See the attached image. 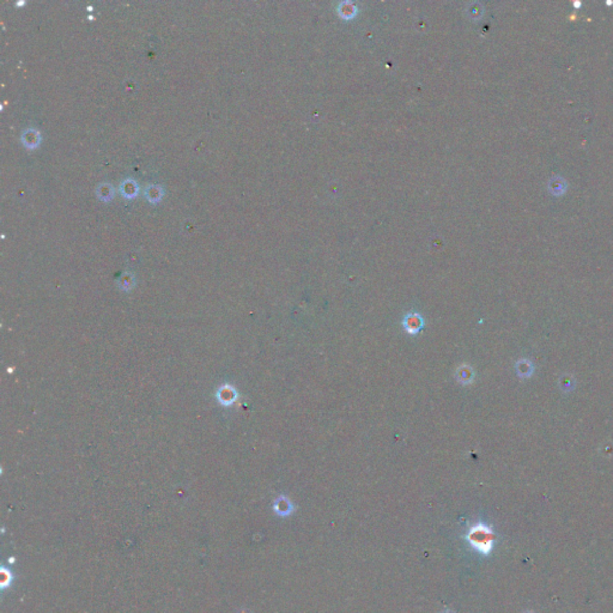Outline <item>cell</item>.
I'll return each mask as SVG.
<instances>
[{
  "label": "cell",
  "instance_id": "obj_2",
  "mask_svg": "<svg viewBox=\"0 0 613 613\" xmlns=\"http://www.w3.org/2000/svg\"><path fill=\"white\" fill-rule=\"evenodd\" d=\"M402 325L408 334H417L424 327V319L419 313H410L404 317Z\"/></svg>",
  "mask_w": 613,
  "mask_h": 613
},
{
  "label": "cell",
  "instance_id": "obj_6",
  "mask_svg": "<svg viewBox=\"0 0 613 613\" xmlns=\"http://www.w3.org/2000/svg\"><path fill=\"white\" fill-rule=\"evenodd\" d=\"M273 509L276 511L277 514L280 516H287L290 515L291 513H293L294 510V506L293 503H291V501L287 499L285 496H280L274 501L273 504Z\"/></svg>",
  "mask_w": 613,
  "mask_h": 613
},
{
  "label": "cell",
  "instance_id": "obj_4",
  "mask_svg": "<svg viewBox=\"0 0 613 613\" xmlns=\"http://www.w3.org/2000/svg\"><path fill=\"white\" fill-rule=\"evenodd\" d=\"M119 191H120L121 195H123L124 198L132 199V198H134V196L138 195V192H139V185H138V182L135 181L134 179H132V178L125 179V180L121 181L120 186H119Z\"/></svg>",
  "mask_w": 613,
  "mask_h": 613
},
{
  "label": "cell",
  "instance_id": "obj_1",
  "mask_svg": "<svg viewBox=\"0 0 613 613\" xmlns=\"http://www.w3.org/2000/svg\"><path fill=\"white\" fill-rule=\"evenodd\" d=\"M467 540L471 546L483 554H489L493 548L496 536L490 527L484 523L474 524L467 533Z\"/></svg>",
  "mask_w": 613,
  "mask_h": 613
},
{
  "label": "cell",
  "instance_id": "obj_9",
  "mask_svg": "<svg viewBox=\"0 0 613 613\" xmlns=\"http://www.w3.org/2000/svg\"><path fill=\"white\" fill-rule=\"evenodd\" d=\"M533 370H534L533 365H532L530 361L520 360L519 362H517L516 371H517V375H519L520 377H522V378L530 377L531 375L533 374Z\"/></svg>",
  "mask_w": 613,
  "mask_h": 613
},
{
  "label": "cell",
  "instance_id": "obj_7",
  "mask_svg": "<svg viewBox=\"0 0 613 613\" xmlns=\"http://www.w3.org/2000/svg\"><path fill=\"white\" fill-rule=\"evenodd\" d=\"M95 194H96L100 200L109 201L113 199L115 191L114 187L109 182H100V184H97L96 187H95Z\"/></svg>",
  "mask_w": 613,
  "mask_h": 613
},
{
  "label": "cell",
  "instance_id": "obj_8",
  "mask_svg": "<svg viewBox=\"0 0 613 613\" xmlns=\"http://www.w3.org/2000/svg\"><path fill=\"white\" fill-rule=\"evenodd\" d=\"M455 376L456 380L459 382H461L462 385H470L472 384L474 380V371L472 367H470V365L463 364L461 367H459L456 369L455 372Z\"/></svg>",
  "mask_w": 613,
  "mask_h": 613
},
{
  "label": "cell",
  "instance_id": "obj_3",
  "mask_svg": "<svg viewBox=\"0 0 613 613\" xmlns=\"http://www.w3.org/2000/svg\"><path fill=\"white\" fill-rule=\"evenodd\" d=\"M21 140L28 149H35L41 143V133L35 127H28L22 132Z\"/></svg>",
  "mask_w": 613,
  "mask_h": 613
},
{
  "label": "cell",
  "instance_id": "obj_5",
  "mask_svg": "<svg viewBox=\"0 0 613 613\" xmlns=\"http://www.w3.org/2000/svg\"><path fill=\"white\" fill-rule=\"evenodd\" d=\"M165 194V189L160 184H149L145 188V198L152 204L160 202Z\"/></svg>",
  "mask_w": 613,
  "mask_h": 613
}]
</instances>
